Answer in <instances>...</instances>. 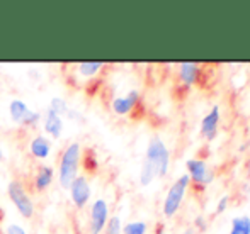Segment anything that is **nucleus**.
Here are the masks:
<instances>
[{
  "instance_id": "nucleus-9",
  "label": "nucleus",
  "mask_w": 250,
  "mask_h": 234,
  "mask_svg": "<svg viewBox=\"0 0 250 234\" xmlns=\"http://www.w3.org/2000/svg\"><path fill=\"white\" fill-rule=\"evenodd\" d=\"M201 73H203V65L194 61H182L177 65V82L182 89H191L196 87L201 80Z\"/></svg>"
},
{
  "instance_id": "nucleus-10",
  "label": "nucleus",
  "mask_w": 250,
  "mask_h": 234,
  "mask_svg": "<svg viewBox=\"0 0 250 234\" xmlns=\"http://www.w3.org/2000/svg\"><path fill=\"white\" fill-rule=\"evenodd\" d=\"M140 100H142V93L138 90H129L125 95L114 97L111 100V110L116 116H129L138 107Z\"/></svg>"
},
{
  "instance_id": "nucleus-18",
  "label": "nucleus",
  "mask_w": 250,
  "mask_h": 234,
  "mask_svg": "<svg viewBox=\"0 0 250 234\" xmlns=\"http://www.w3.org/2000/svg\"><path fill=\"white\" fill-rule=\"evenodd\" d=\"M148 224L145 221H129L123 226V234H146Z\"/></svg>"
},
{
  "instance_id": "nucleus-19",
  "label": "nucleus",
  "mask_w": 250,
  "mask_h": 234,
  "mask_svg": "<svg viewBox=\"0 0 250 234\" xmlns=\"http://www.w3.org/2000/svg\"><path fill=\"white\" fill-rule=\"evenodd\" d=\"M105 234H123V221L119 216H111L104 228Z\"/></svg>"
},
{
  "instance_id": "nucleus-8",
  "label": "nucleus",
  "mask_w": 250,
  "mask_h": 234,
  "mask_svg": "<svg viewBox=\"0 0 250 234\" xmlns=\"http://www.w3.org/2000/svg\"><path fill=\"white\" fill-rule=\"evenodd\" d=\"M70 198H72V204L77 209H83L90 200V195H92V188H90L89 178L85 175H79L75 180L70 183L68 187Z\"/></svg>"
},
{
  "instance_id": "nucleus-23",
  "label": "nucleus",
  "mask_w": 250,
  "mask_h": 234,
  "mask_svg": "<svg viewBox=\"0 0 250 234\" xmlns=\"http://www.w3.org/2000/svg\"><path fill=\"white\" fill-rule=\"evenodd\" d=\"M5 234H27L26 229L22 228V226L19 224H9L5 229Z\"/></svg>"
},
{
  "instance_id": "nucleus-21",
  "label": "nucleus",
  "mask_w": 250,
  "mask_h": 234,
  "mask_svg": "<svg viewBox=\"0 0 250 234\" xmlns=\"http://www.w3.org/2000/svg\"><path fill=\"white\" fill-rule=\"evenodd\" d=\"M230 202H231L230 195H223V197H220V200L216 202V207H214V214L220 216V214H223V212H227Z\"/></svg>"
},
{
  "instance_id": "nucleus-15",
  "label": "nucleus",
  "mask_w": 250,
  "mask_h": 234,
  "mask_svg": "<svg viewBox=\"0 0 250 234\" xmlns=\"http://www.w3.org/2000/svg\"><path fill=\"white\" fill-rule=\"evenodd\" d=\"M105 66V63L102 61H82L77 65V72L83 78H94L96 75H99L102 68Z\"/></svg>"
},
{
  "instance_id": "nucleus-11",
  "label": "nucleus",
  "mask_w": 250,
  "mask_h": 234,
  "mask_svg": "<svg viewBox=\"0 0 250 234\" xmlns=\"http://www.w3.org/2000/svg\"><path fill=\"white\" fill-rule=\"evenodd\" d=\"M53 178H55V170L50 165H40L33 177V188L36 192L48 190L53 183Z\"/></svg>"
},
{
  "instance_id": "nucleus-6",
  "label": "nucleus",
  "mask_w": 250,
  "mask_h": 234,
  "mask_svg": "<svg viewBox=\"0 0 250 234\" xmlns=\"http://www.w3.org/2000/svg\"><path fill=\"white\" fill-rule=\"evenodd\" d=\"M109 219V205L105 198H96L89 212V234H101Z\"/></svg>"
},
{
  "instance_id": "nucleus-12",
  "label": "nucleus",
  "mask_w": 250,
  "mask_h": 234,
  "mask_svg": "<svg viewBox=\"0 0 250 234\" xmlns=\"http://www.w3.org/2000/svg\"><path fill=\"white\" fill-rule=\"evenodd\" d=\"M29 153L33 158L36 160H46L51 155V143L48 141V138H44L43 134H38L31 139L29 143Z\"/></svg>"
},
{
  "instance_id": "nucleus-26",
  "label": "nucleus",
  "mask_w": 250,
  "mask_h": 234,
  "mask_svg": "<svg viewBox=\"0 0 250 234\" xmlns=\"http://www.w3.org/2000/svg\"><path fill=\"white\" fill-rule=\"evenodd\" d=\"M181 234H198V233H196L192 228H188V229H184V231H182Z\"/></svg>"
},
{
  "instance_id": "nucleus-22",
  "label": "nucleus",
  "mask_w": 250,
  "mask_h": 234,
  "mask_svg": "<svg viewBox=\"0 0 250 234\" xmlns=\"http://www.w3.org/2000/svg\"><path fill=\"white\" fill-rule=\"evenodd\" d=\"M194 229L196 233H204L208 229V219L204 217V216H198V217L194 219Z\"/></svg>"
},
{
  "instance_id": "nucleus-16",
  "label": "nucleus",
  "mask_w": 250,
  "mask_h": 234,
  "mask_svg": "<svg viewBox=\"0 0 250 234\" xmlns=\"http://www.w3.org/2000/svg\"><path fill=\"white\" fill-rule=\"evenodd\" d=\"M228 234H250V217L249 216H238L230 222V233Z\"/></svg>"
},
{
  "instance_id": "nucleus-20",
  "label": "nucleus",
  "mask_w": 250,
  "mask_h": 234,
  "mask_svg": "<svg viewBox=\"0 0 250 234\" xmlns=\"http://www.w3.org/2000/svg\"><path fill=\"white\" fill-rule=\"evenodd\" d=\"M40 119H41L40 112H36V110H29V112H27V116L24 117V121H22V124H21V126H24V127H34V126L40 122Z\"/></svg>"
},
{
  "instance_id": "nucleus-24",
  "label": "nucleus",
  "mask_w": 250,
  "mask_h": 234,
  "mask_svg": "<svg viewBox=\"0 0 250 234\" xmlns=\"http://www.w3.org/2000/svg\"><path fill=\"white\" fill-rule=\"evenodd\" d=\"M153 234H168V233H167V229H165V226L160 222V224L155 226V233Z\"/></svg>"
},
{
  "instance_id": "nucleus-27",
  "label": "nucleus",
  "mask_w": 250,
  "mask_h": 234,
  "mask_svg": "<svg viewBox=\"0 0 250 234\" xmlns=\"http://www.w3.org/2000/svg\"><path fill=\"white\" fill-rule=\"evenodd\" d=\"M0 162H2V151H0Z\"/></svg>"
},
{
  "instance_id": "nucleus-14",
  "label": "nucleus",
  "mask_w": 250,
  "mask_h": 234,
  "mask_svg": "<svg viewBox=\"0 0 250 234\" xmlns=\"http://www.w3.org/2000/svg\"><path fill=\"white\" fill-rule=\"evenodd\" d=\"M29 107H27V104L24 102V100L21 99H14L10 100L9 104V116L12 119V122H16V124H22L24 117L27 116V112H29Z\"/></svg>"
},
{
  "instance_id": "nucleus-3",
  "label": "nucleus",
  "mask_w": 250,
  "mask_h": 234,
  "mask_svg": "<svg viewBox=\"0 0 250 234\" xmlns=\"http://www.w3.org/2000/svg\"><path fill=\"white\" fill-rule=\"evenodd\" d=\"M189 187H191V180H189L188 173L181 175L168 187V192L164 198V204H162V214L167 219H172L179 214L182 202H184L186 195H188Z\"/></svg>"
},
{
  "instance_id": "nucleus-13",
  "label": "nucleus",
  "mask_w": 250,
  "mask_h": 234,
  "mask_svg": "<svg viewBox=\"0 0 250 234\" xmlns=\"http://www.w3.org/2000/svg\"><path fill=\"white\" fill-rule=\"evenodd\" d=\"M44 132L46 134H50L53 139H60V136H62L63 132V119L60 116H56L53 110L48 109L46 112H44Z\"/></svg>"
},
{
  "instance_id": "nucleus-5",
  "label": "nucleus",
  "mask_w": 250,
  "mask_h": 234,
  "mask_svg": "<svg viewBox=\"0 0 250 234\" xmlns=\"http://www.w3.org/2000/svg\"><path fill=\"white\" fill-rule=\"evenodd\" d=\"M188 177L196 188H206L214 181V170L203 158H191L186 162Z\"/></svg>"
},
{
  "instance_id": "nucleus-1",
  "label": "nucleus",
  "mask_w": 250,
  "mask_h": 234,
  "mask_svg": "<svg viewBox=\"0 0 250 234\" xmlns=\"http://www.w3.org/2000/svg\"><path fill=\"white\" fill-rule=\"evenodd\" d=\"M170 170V149L160 136H151L140 168V185L148 187L155 178H164Z\"/></svg>"
},
{
  "instance_id": "nucleus-2",
  "label": "nucleus",
  "mask_w": 250,
  "mask_h": 234,
  "mask_svg": "<svg viewBox=\"0 0 250 234\" xmlns=\"http://www.w3.org/2000/svg\"><path fill=\"white\" fill-rule=\"evenodd\" d=\"M80 160H82V146L73 141L65 146L58 162V183L62 188L68 190L70 183L79 177Z\"/></svg>"
},
{
  "instance_id": "nucleus-4",
  "label": "nucleus",
  "mask_w": 250,
  "mask_h": 234,
  "mask_svg": "<svg viewBox=\"0 0 250 234\" xmlns=\"http://www.w3.org/2000/svg\"><path fill=\"white\" fill-rule=\"evenodd\" d=\"M7 194L14 205H16L17 212L22 216L24 219H31L34 216V202L31 195L27 194L26 187L21 180H12L7 185Z\"/></svg>"
},
{
  "instance_id": "nucleus-17",
  "label": "nucleus",
  "mask_w": 250,
  "mask_h": 234,
  "mask_svg": "<svg viewBox=\"0 0 250 234\" xmlns=\"http://www.w3.org/2000/svg\"><path fill=\"white\" fill-rule=\"evenodd\" d=\"M48 109L53 110L56 116H60L62 119L68 116V112H70L68 104H66V100L62 99V97H53V99L50 100V107H48Z\"/></svg>"
},
{
  "instance_id": "nucleus-7",
  "label": "nucleus",
  "mask_w": 250,
  "mask_h": 234,
  "mask_svg": "<svg viewBox=\"0 0 250 234\" xmlns=\"http://www.w3.org/2000/svg\"><path fill=\"white\" fill-rule=\"evenodd\" d=\"M220 122H221V109L220 106H213L204 117L201 119V126H199V134L204 141L211 143L216 139L218 131H220Z\"/></svg>"
},
{
  "instance_id": "nucleus-25",
  "label": "nucleus",
  "mask_w": 250,
  "mask_h": 234,
  "mask_svg": "<svg viewBox=\"0 0 250 234\" xmlns=\"http://www.w3.org/2000/svg\"><path fill=\"white\" fill-rule=\"evenodd\" d=\"M245 172H247V177L250 178V153H249L247 162H245Z\"/></svg>"
}]
</instances>
